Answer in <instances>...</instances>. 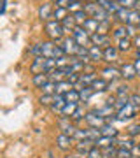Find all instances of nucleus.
Masks as SVG:
<instances>
[{"label": "nucleus", "mask_w": 140, "mask_h": 158, "mask_svg": "<svg viewBox=\"0 0 140 158\" xmlns=\"http://www.w3.org/2000/svg\"><path fill=\"white\" fill-rule=\"evenodd\" d=\"M46 34H47V37H49L53 42H62L63 37H65V34H63V25L62 23L54 21V19H51V21L46 23Z\"/></svg>", "instance_id": "f257e3e1"}, {"label": "nucleus", "mask_w": 140, "mask_h": 158, "mask_svg": "<svg viewBox=\"0 0 140 158\" xmlns=\"http://www.w3.org/2000/svg\"><path fill=\"white\" fill-rule=\"evenodd\" d=\"M138 111H140V109H137L135 106H131V104L128 102L126 106H123V107L116 113V118H118L119 123H128V121H131V119L137 118Z\"/></svg>", "instance_id": "f03ea898"}, {"label": "nucleus", "mask_w": 140, "mask_h": 158, "mask_svg": "<svg viewBox=\"0 0 140 158\" xmlns=\"http://www.w3.org/2000/svg\"><path fill=\"white\" fill-rule=\"evenodd\" d=\"M60 46H62L65 56H68V58L75 56V55H77V51H79V44L75 42V39H74L72 35H65L63 40L60 42Z\"/></svg>", "instance_id": "7ed1b4c3"}, {"label": "nucleus", "mask_w": 140, "mask_h": 158, "mask_svg": "<svg viewBox=\"0 0 140 158\" xmlns=\"http://www.w3.org/2000/svg\"><path fill=\"white\" fill-rule=\"evenodd\" d=\"M54 144H56V148H58L60 151L68 153V151H72V149H74L75 141H74V137L65 135V134H62V132H60V134L56 135V139H54Z\"/></svg>", "instance_id": "20e7f679"}, {"label": "nucleus", "mask_w": 140, "mask_h": 158, "mask_svg": "<svg viewBox=\"0 0 140 158\" xmlns=\"http://www.w3.org/2000/svg\"><path fill=\"white\" fill-rule=\"evenodd\" d=\"M100 77H103L105 81H109L110 85H116L118 81H121V74H119V69L114 67V65H105V67H102L100 70Z\"/></svg>", "instance_id": "39448f33"}, {"label": "nucleus", "mask_w": 140, "mask_h": 158, "mask_svg": "<svg viewBox=\"0 0 140 158\" xmlns=\"http://www.w3.org/2000/svg\"><path fill=\"white\" fill-rule=\"evenodd\" d=\"M84 123H86V127H90V128H98L100 130L103 125H107V119L102 118V116H98L95 111H86Z\"/></svg>", "instance_id": "423d86ee"}, {"label": "nucleus", "mask_w": 140, "mask_h": 158, "mask_svg": "<svg viewBox=\"0 0 140 158\" xmlns=\"http://www.w3.org/2000/svg\"><path fill=\"white\" fill-rule=\"evenodd\" d=\"M119 74H121V81H124V83L135 81V79H137V69H135L133 62L121 63V67H119Z\"/></svg>", "instance_id": "0eeeda50"}, {"label": "nucleus", "mask_w": 140, "mask_h": 158, "mask_svg": "<svg viewBox=\"0 0 140 158\" xmlns=\"http://www.w3.org/2000/svg\"><path fill=\"white\" fill-rule=\"evenodd\" d=\"M72 37L75 39L79 46H86V48H90L91 46V35L82 28V27H75L72 32Z\"/></svg>", "instance_id": "6e6552de"}, {"label": "nucleus", "mask_w": 140, "mask_h": 158, "mask_svg": "<svg viewBox=\"0 0 140 158\" xmlns=\"http://www.w3.org/2000/svg\"><path fill=\"white\" fill-rule=\"evenodd\" d=\"M58 128H60L62 134L74 137L75 130H77V125L72 123V119H70V118H63V116H60V118H58Z\"/></svg>", "instance_id": "1a4fd4ad"}, {"label": "nucleus", "mask_w": 140, "mask_h": 158, "mask_svg": "<svg viewBox=\"0 0 140 158\" xmlns=\"http://www.w3.org/2000/svg\"><path fill=\"white\" fill-rule=\"evenodd\" d=\"M53 9H54V4L53 2H44L40 4L39 7V19L40 21H51L53 19Z\"/></svg>", "instance_id": "9d476101"}, {"label": "nucleus", "mask_w": 140, "mask_h": 158, "mask_svg": "<svg viewBox=\"0 0 140 158\" xmlns=\"http://www.w3.org/2000/svg\"><path fill=\"white\" fill-rule=\"evenodd\" d=\"M93 148H95V142L90 141V139H86V141L75 142V146H74V151H75V155H79V156H86V155H88V153H90Z\"/></svg>", "instance_id": "9b49d317"}, {"label": "nucleus", "mask_w": 140, "mask_h": 158, "mask_svg": "<svg viewBox=\"0 0 140 158\" xmlns=\"http://www.w3.org/2000/svg\"><path fill=\"white\" fill-rule=\"evenodd\" d=\"M91 44L98 46V48H102V49H105V48L112 46V37H110V35L93 34V35H91Z\"/></svg>", "instance_id": "f8f14e48"}, {"label": "nucleus", "mask_w": 140, "mask_h": 158, "mask_svg": "<svg viewBox=\"0 0 140 158\" xmlns=\"http://www.w3.org/2000/svg\"><path fill=\"white\" fill-rule=\"evenodd\" d=\"M119 56H121V53L118 51L116 46H109L103 49V62H107V65H112L114 62H118Z\"/></svg>", "instance_id": "ddd939ff"}, {"label": "nucleus", "mask_w": 140, "mask_h": 158, "mask_svg": "<svg viewBox=\"0 0 140 158\" xmlns=\"http://www.w3.org/2000/svg\"><path fill=\"white\" fill-rule=\"evenodd\" d=\"M88 55H90V62L95 63V65H98L100 62H103V49L98 48V46L91 44L90 48H88Z\"/></svg>", "instance_id": "4468645a"}, {"label": "nucleus", "mask_w": 140, "mask_h": 158, "mask_svg": "<svg viewBox=\"0 0 140 158\" xmlns=\"http://www.w3.org/2000/svg\"><path fill=\"white\" fill-rule=\"evenodd\" d=\"M91 88H93V91H95V93H107V91L112 90L110 83H109V81H105L103 77H96L95 81H93Z\"/></svg>", "instance_id": "2eb2a0df"}, {"label": "nucleus", "mask_w": 140, "mask_h": 158, "mask_svg": "<svg viewBox=\"0 0 140 158\" xmlns=\"http://www.w3.org/2000/svg\"><path fill=\"white\" fill-rule=\"evenodd\" d=\"M93 2H96L98 6L102 7V9H105L110 16H114L116 12H118L119 9V4H118V0H93Z\"/></svg>", "instance_id": "dca6fc26"}, {"label": "nucleus", "mask_w": 140, "mask_h": 158, "mask_svg": "<svg viewBox=\"0 0 140 158\" xmlns=\"http://www.w3.org/2000/svg\"><path fill=\"white\" fill-rule=\"evenodd\" d=\"M98 116H102V118H109V116H114L116 114V109H114V106H110V104H107V102H103L100 107H96V109H93Z\"/></svg>", "instance_id": "f3484780"}, {"label": "nucleus", "mask_w": 140, "mask_h": 158, "mask_svg": "<svg viewBox=\"0 0 140 158\" xmlns=\"http://www.w3.org/2000/svg\"><path fill=\"white\" fill-rule=\"evenodd\" d=\"M114 95H116V98H126L128 100V97L131 95V90H130L128 83H119L116 88H114Z\"/></svg>", "instance_id": "a211bd4d"}, {"label": "nucleus", "mask_w": 140, "mask_h": 158, "mask_svg": "<svg viewBox=\"0 0 140 158\" xmlns=\"http://www.w3.org/2000/svg\"><path fill=\"white\" fill-rule=\"evenodd\" d=\"M100 135H107V137H114V139H118L119 135H121V130L118 128V127H114V125L107 123L103 125L100 128Z\"/></svg>", "instance_id": "6ab92c4d"}, {"label": "nucleus", "mask_w": 140, "mask_h": 158, "mask_svg": "<svg viewBox=\"0 0 140 158\" xmlns=\"http://www.w3.org/2000/svg\"><path fill=\"white\" fill-rule=\"evenodd\" d=\"M116 141L114 137H107V135H100L98 139L95 141V148L98 149H105V148H110V146H116Z\"/></svg>", "instance_id": "aec40b11"}, {"label": "nucleus", "mask_w": 140, "mask_h": 158, "mask_svg": "<svg viewBox=\"0 0 140 158\" xmlns=\"http://www.w3.org/2000/svg\"><path fill=\"white\" fill-rule=\"evenodd\" d=\"M116 48H118V51L123 55V53H128V51H131V48H133V42H131V39L130 37H124V39H119L116 40Z\"/></svg>", "instance_id": "412c9836"}, {"label": "nucleus", "mask_w": 140, "mask_h": 158, "mask_svg": "<svg viewBox=\"0 0 140 158\" xmlns=\"http://www.w3.org/2000/svg\"><path fill=\"white\" fill-rule=\"evenodd\" d=\"M65 104H67V102H65V97L63 95H58V93H56L54 95V100H53V104H51V111H53V113H62V109L65 107Z\"/></svg>", "instance_id": "4be33fe9"}, {"label": "nucleus", "mask_w": 140, "mask_h": 158, "mask_svg": "<svg viewBox=\"0 0 140 158\" xmlns=\"http://www.w3.org/2000/svg\"><path fill=\"white\" fill-rule=\"evenodd\" d=\"M70 12H68V9H65V7H58L54 6V9H53V19L58 23H63L65 21V18L68 16Z\"/></svg>", "instance_id": "5701e85b"}, {"label": "nucleus", "mask_w": 140, "mask_h": 158, "mask_svg": "<svg viewBox=\"0 0 140 158\" xmlns=\"http://www.w3.org/2000/svg\"><path fill=\"white\" fill-rule=\"evenodd\" d=\"M47 81H49V76H47V74H44V72L34 74V76H32V85H34L35 88H39V90L46 85V83H47Z\"/></svg>", "instance_id": "b1692460"}, {"label": "nucleus", "mask_w": 140, "mask_h": 158, "mask_svg": "<svg viewBox=\"0 0 140 158\" xmlns=\"http://www.w3.org/2000/svg\"><path fill=\"white\" fill-rule=\"evenodd\" d=\"M128 18H130V11H128V9H123V7H119L118 12L114 14V18H112V19H116L119 25H126V23H128Z\"/></svg>", "instance_id": "393cba45"}, {"label": "nucleus", "mask_w": 140, "mask_h": 158, "mask_svg": "<svg viewBox=\"0 0 140 158\" xmlns=\"http://www.w3.org/2000/svg\"><path fill=\"white\" fill-rule=\"evenodd\" d=\"M82 28L86 30L90 35H93V34H96V32H98V21H96L95 18H88V19L84 21Z\"/></svg>", "instance_id": "a878e982"}, {"label": "nucleus", "mask_w": 140, "mask_h": 158, "mask_svg": "<svg viewBox=\"0 0 140 158\" xmlns=\"http://www.w3.org/2000/svg\"><path fill=\"white\" fill-rule=\"evenodd\" d=\"M110 37H112V39H116V40L128 37V35H126V27H124V25H116V27H112Z\"/></svg>", "instance_id": "bb28decb"}, {"label": "nucleus", "mask_w": 140, "mask_h": 158, "mask_svg": "<svg viewBox=\"0 0 140 158\" xmlns=\"http://www.w3.org/2000/svg\"><path fill=\"white\" fill-rule=\"evenodd\" d=\"M84 116H86V111H84L82 106H79V107L74 111V114L70 116V119H72V123H75L79 127L81 123H84Z\"/></svg>", "instance_id": "cd10ccee"}, {"label": "nucleus", "mask_w": 140, "mask_h": 158, "mask_svg": "<svg viewBox=\"0 0 140 158\" xmlns=\"http://www.w3.org/2000/svg\"><path fill=\"white\" fill-rule=\"evenodd\" d=\"M47 76H49V81H53V83H60V81H63V79L67 77V72H65L63 69H54V70H51Z\"/></svg>", "instance_id": "c85d7f7f"}, {"label": "nucleus", "mask_w": 140, "mask_h": 158, "mask_svg": "<svg viewBox=\"0 0 140 158\" xmlns=\"http://www.w3.org/2000/svg\"><path fill=\"white\" fill-rule=\"evenodd\" d=\"M79 93H81V104H86V102H90L91 98H93V97L96 95L95 91H93V88H91V86H86V88H81V90H79Z\"/></svg>", "instance_id": "c756f323"}, {"label": "nucleus", "mask_w": 140, "mask_h": 158, "mask_svg": "<svg viewBox=\"0 0 140 158\" xmlns=\"http://www.w3.org/2000/svg\"><path fill=\"white\" fill-rule=\"evenodd\" d=\"M86 139H90V128H88V127H86V128L77 127L75 134H74V141L79 142V141H86Z\"/></svg>", "instance_id": "7c9ffc66"}, {"label": "nucleus", "mask_w": 140, "mask_h": 158, "mask_svg": "<svg viewBox=\"0 0 140 158\" xmlns=\"http://www.w3.org/2000/svg\"><path fill=\"white\" fill-rule=\"evenodd\" d=\"M65 102H72V104H81V93H79V90H75V88H72L70 91H67L65 93Z\"/></svg>", "instance_id": "2f4dec72"}, {"label": "nucleus", "mask_w": 140, "mask_h": 158, "mask_svg": "<svg viewBox=\"0 0 140 158\" xmlns=\"http://www.w3.org/2000/svg\"><path fill=\"white\" fill-rule=\"evenodd\" d=\"M74 88V85H70L67 79H63V81H60V83H56V93L58 95H65L67 91H70Z\"/></svg>", "instance_id": "473e14b6"}, {"label": "nucleus", "mask_w": 140, "mask_h": 158, "mask_svg": "<svg viewBox=\"0 0 140 158\" xmlns=\"http://www.w3.org/2000/svg\"><path fill=\"white\" fill-rule=\"evenodd\" d=\"M79 106H81V104H72V102H67V104H65V107L62 109L60 116H63V118H70V116L74 114V111H75Z\"/></svg>", "instance_id": "72a5a7b5"}, {"label": "nucleus", "mask_w": 140, "mask_h": 158, "mask_svg": "<svg viewBox=\"0 0 140 158\" xmlns=\"http://www.w3.org/2000/svg\"><path fill=\"white\" fill-rule=\"evenodd\" d=\"M72 18H74V21H75V27H82L84 21L90 16L84 12V9H81V11H77V12H72Z\"/></svg>", "instance_id": "f704fd0d"}, {"label": "nucleus", "mask_w": 140, "mask_h": 158, "mask_svg": "<svg viewBox=\"0 0 140 158\" xmlns=\"http://www.w3.org/2000/svg\"><path fill=\"white\" fill-rule=\"evenodd\" d=\"M110 32H112V19H107V21L98 23V32H96V34L110 35Z\"/></svg>", "instance_id": "c9c22d12"}, {"label": "nucleus", "mask_w": 140, "mask_h": 158, "mask_svg": "<svg viewBox=\"0 0 140 158\" xmlns=\"http://www.w3.org/2000/svg\"><path fill=\"white\" fill-rule=\"evenodd\" d=\"M126 135L135 139V137H140V123H131L126 127Z\"/></svg>", "instance_id": "e433bc0d"}, {"label": "nucleus", "mask_w": 140, "mask_h": 158, "mask_svg": "<svg viewBox=\"0 0 140 158\" xmlns=\"http://www.w3.org/2000/svg\"><path fill=\"white\" fill-rule=\"evenodd\" d=\"M119 7H123V9H128V11H133L138 7V0H118Z\"/></svg>", "instance_id": "4c0bfd02"}, {"label": "nucleus", "mask_w": 140, "mask_h": 158, "mask_svg": "<svg viewBox=\"0 0 140 158\" xmlns=\"http://www.w3.org/2000/svg\"><path fill=\"white\" fill-rule=\"evenodd\" d=\"M100 151H102V158H118V146L105 148V149H100Z\"/></svg>", "instance_id": "58836bf2"}, {"label": "nucleus", "mask_w": 140, "mask_h": 158, "mask_svg": "<svg viewBox=\"0 0 140 158\" xmlns=\"http://www.w3.org/2000/svg\"><path fill=\"white\" fill-rule=\"evenodd\" d=\"M42 93H46V95H56V83H53V81H47L42 88Z\"/></svg>", "instance_id": "ea45409f"}, {"label": "nucleus", "mask_w": 140, "mask_h": 158, "mask_svg": "<svg viewBox=\"0 0 140 158\" xmlns=\"http://www.w3.org/2000/svg\"><path fill=\"white\" fill-rule=\"evenodd\" d=\"M53 100H54V95H46V93H42V95L39 97V104L44 106V107H51Z\"/></svg>", "instance_id": "a19ab883"}, {"label": "nucleus", "mask_w": 140, "mask_h": 158, "mask_svg": "<svg viewBox=\"0 0 140 158\" xmlns=\"http://www.w3.org/2000/svg\"><path fill=\"white\" fill-rule=\"evenodd\" d=\"M28 53H30V55H34L35 58L42 56V46H40V42H35V44L30 46V48H28Z\"/></svg>", "instance_id": "79ce46f5"}, {"label": "nucleus", "mask_w": 140, "mask_h": 158, "mask_svg": "<svg viewBox=\"0 0 140 158\" xmlns=\"http://www.w3.org/2000/svg\"><path fill=\"white\" fill-rule=\"evenodd\" d=\"M128 102L131 104V106H135L137 109H140V93H137V91H131V95L128 97Z\"/></svg>", "instance_id": "37998d69"}, {"label": "nucleus", "mask_w": 140, "mask_h": 158, "mask_svg": "<svg viewBox=\"0 0 140 158\" xmlns=\"http://www.w3.org/2000/svg\"><path fill=\"white\" fill-rule=\"evenodd\" d=\"M118 158H135V153L131 151V149L118 148Z\"/></svg>", "instance_id": "c03bdc74"}, {"label": "nucleus", "mask_w": 140, "mask_h": 158, "mask_svg": "<svg viewBox=\"0 0 140 158\" xmlns=\"http://www.w3.org/2000/svg\"><path fill=\"white\" fill-rule=\"evenodd\" d=\"M82 7H84L82 2H79V0H72V2H70V6H68V12H70V14H72V12H77V11H81Z\"/></svg>", "instance_id": "a18cd8bd"}, {"label": "nucleus", "mask_w": 140, "mask_h": 158, "mask_svg": "<svg viewBox=\"0 0 140 158\" xmlns=\"http://www.w3.org/2000/svg\"><path fill=\"white\" fill-rule=\"evenodd\" d=\"M79 76H81V74H75V72H68V74H67V77H65V79H67V81H68V83H70V85H74V86H75V85H77V83H79Z\"/></svg>", "instance_id": "49530a36"}, {"label": "nucleus", "mask_w": 140, "mask_h": 158, "mask_svg": "<svg viewBox=\"0 0 140 158\" xmlns=\"http://www.w3.org/2000/svg\"><path fill=\"white\" fill-rule=\"evenodd\" d=\"M62 25H63V27H67V28H75V21H74L72 14H68V16L65 18V21H63Z\"/></svg>", "instance_id": "de8ad7c7"}, {"label": "nucleus", "mask_w": 140, "mask_h": 158, "mask_svg": "<svg viewBox=\"0 0 140 158\" xmlns=\"http://www.w3.org/2000/svg\"><path fill=\"white\" fill-rule=\"evenodd\" d=\"M133 65H135V69H137V77L140 79V51H137V55H135Z\"/></svg>", "instance_id": "09e8293b"}, {"label": "nucleus", "mask_w": 140, "mask_h": 158, "mask_svg": "<svg viewBox=\"0 0 140 158\" xmlns=\"http://www.w3.org/2000/svg\"><path fill=\"white\" fill-rule=\"evenodd\" d=\"M86 158H102V151L98 148H93V149L86 155Z\"/></svg>", "instance_id": "8fccbe9b"}, {"label": "nucleus", "mask_w": 140, "mask_h": 158, "mask_svg": "<svg viewBox=\"0 0 140 158\" xmlns=\"http://www.w3.org/2000/svg\"><path fill=\"white\" fill-rule=\"evenodd\" d=\"M131 42H133V48H137V51H140V34H137L131 39Z\"/></svg>", "instance_id": "3c124183"}, {"label": "nucleus", "mask_w": 140, "mask_h": 158, "mask_svg": "<svg viewBox=\"0 0 140 158\" xmlns=\"http://www.w3.org/2000/svg\"><path fill=\"white\" fill-rule=\"evenodd\" d=\"M70 2H72V0H58V2H56V6H58V7H65V9H68Z\"/></svg>", "instance_id": "603ef678"}, {"label": "nucleus", "mask_w": 140, "mask_h": 158, "mask_svg": "<svg viewBox=\"0 0 140 158\" xmlns=\"http://www.w3.org/2000/svg\"><path fill=\"white\" fill-rule=\"evenodd\" d=\"M6 7H7V0H2V2H0V14L6 12Z\"/></svg>", "instance_id": "864d4df0"}, {"label": "nucleus", "mask_w": 140, "mask_h": 158, "mask_svg": "<svg viewBox=\"0 0 140 158\" xmlns=\"http://www.w3.org/2000/svg\"><path fill=\"white\" fill-rule=\"evenodd\" d=\"M133 153L140 155V141H137V142H135V149H133Z\"/></svg>", "instance_id": "5fc2aeb1"}, {"label": "nucleus", "mask_w": 140, "mask_h": 158, "mask_svg": "<svg viewBox=\"0 0 140 158\" xmlns=\"http://www.w3.org/2000/svg\"><path fill=\"white\" fill-rule=\"evenodd\" d=\"M63 158H77V155H75V153H70V155H65Z\"/></svg>", "instance_id": "6e6d98bb"}, {"label": "nucleus", "mask_w": 140, "mask_h": 158, "mask_svg": "<svg viewBox=\"0 0 140 158\" xmlns=\"http://www.w3.org/2000/svg\"><path fill=\"white\" fill-rule=\"evenodd\" d=\"M137 93H140V83H138V86H137Z\"/></svg>", "instance_id": "4d7b16f0"}, {"label": "nucleus", "mask_w": 140, "mask_h": 158, "mask_svg": "<svg viewBox=\"0 0 140 158\" xmlns=\"http://www.w3.org/2000/svg\"><path fill=\"white\" fill-rule=\"evenodd\" d=\"M79 2H82V4H86V2H91V0H79Z\"/></svg>", "instance_id": "13d9d810"}, {"label": "nucleus", "mask_w": 140, "mask_h": 158, "mask_svg": "<svg viewBox=\"0 0 140 158\" xmlns=\"http://www.w3.org/2000/svg\"><path fill=\"white\" fill-rule=\"evenodd\" d=\"M49 2H53V4H56V2H58V0H49Z\"/></svg>", "instance_id": "bf43d9fd"}, {"label": "nucleus", "mask_w": 140, "mask_h": 158, "mask_svg": "<svg viewBox=\"0 0 140 158\" xmlns=\"http://www.w3.org/2000/svg\"><path fill=\"white\" fill-rule=\"evenodd\" d=\"M137 9H138V11H140V0H138V7H137Z\"/></svg>", "instance_id": "052dcab7"}, {"label": "nucleus", "mask_w": 140, "mask_h": 158, "mask_svg": "<svg viewBox=\"0 0 140 158\" xmlns=\"http://www.w3.org/2000/svg\"><path fill=\"white\" fill-rule=\"evenodd\" d=\"M138 158H140V156H138Z\"/></svg>", "instance_id": "680f3d73"}]
</instances>
